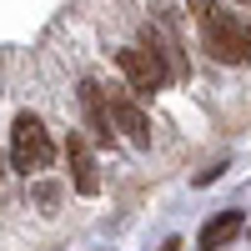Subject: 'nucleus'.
<instances>
[{
    "mask_svg": "<svg viewBox=\"0 0 251 251\" xmlns=\"http://www.w3.org/2000/svg\"><path fill=\"white\" fill-rule=\"evenodd\" d=\"M106 106H111V121H116L121 131H126V141H131L136 151H146V146H151V121L141 116V106H136L131 96H121V91L106 100Z\"/></svg>",
    "mask_w": 251,
    "mask_h": 251,
    "instance_id": "20e7f679",
    "label": "nucleus"
},
{
    "mask_svg": "<svg viewBox=\"0 0 251 251\" xmlns=\"http://www.w3.org/2000/svg\"><path fill=\"white\" fill-rule=\"evenodd\" d=\"M0 171H5V166H0Z\"/></svg>",
    "mask_w": 251,
    "mask_h": 251,
    "instance_id": "9d476101",
    "label": "nucleus"
},
{
    "mask_svg": "<svg viewBox=\"0 0 251 251\" xmlns=\"http://www.w3.org/2000/svg\"><path fill=\"white\" fill-rule=\"evenodd\" d=\"M66 161H71V181H75V191H80V196H96V191H100L96 156H91V146L80 141V136H71V141H66Z\"/></svg>",
    "mask_w": 251,
    "mask_h": 251,
    "instance_id": "423d86ee",
    "label": "nucleus"
},
{
    "mask_svg": "<svg viewBox=\"0 0 251 251\" xmlns=\"http://www.w3.org/2000/svg\"><path fill=\"white\" fill-rule=\"evenodd\" d=\"M116 66L126 75V86H131L136 96H151L161 91L166 80H171V66H166V55L156 46H131V50H116Z\"/></svg>",
    "mask_w": 251,
    "mask_h": 251,
    "instance_id": "7ed1b4c3",
    "label": "nucleus"
},
{
    "mask_svg": "<svg viewBox=\"0 0 251 251\" xmlns=\"http://www.w3.org/2000/svg\"><path fill=\"white\" fill-rule=\"evenodd\" d=\"M241 231H246V216H241V211H216L211 221L201 226V236H196V251H221V246H231Z\"/></svg>",
    "mask_w": 251,
    "mask_h": 251,
    "instance_id": "39448f33",
    "label": "nucleus"
},
{
    "mask_svg": "<svg viewBox=\"0 0 251 251\" xmlns=\"http://www.w3.org/2000/svg\"><path fill=\"white\" fill-rule=\"evenodd\" d=\"M161 251H181V241H166V246H161Z\"/></svg>",
    "mask_w": 251,
    "mask_h": 251,
    "instance_id": "6e6552de",
    "label": "nucleus"
},
{
    "mask_svg": "<svg viewBox=\"0 0 251 251\" xmlns=\"http://www.w3.org/2000/svg\"><path fill=\"white\" fill-rule=\"evenodd\" d=\"M186 10L196 15L201 40H206V50L216 60H226V66H251V25L246 20H236L221 0H186Z\"/></svg>",
    "mask_w": 251,
    "mask_h": 251,
    "instance_id": "f257e3e1",
    "label": "nucleus"
},
{
    "mask_svg": "<svg viewBox=\"0 0 251 251\" xmlns=\"http://www.w3.org/2000/svg\"><path fill=\"white\" fill-rule=\"evenodd\" d=\"M55 161V141L46 131V121L30 116V111H20L15 116V131H10V166L15 171H46V166Z\"/></svg>",
    "mask_w": 251,
    "mask_h": 251,
    "instance_id": "f03ea898",
    "label": "nucleus"
},
{
    "mask_svg": "<svg viewBox=\"0 0 251 251\" xmlns=\"http://www.w3.org/2000/svg\"><path fill=\"white\" fill-rule=\"evenodd\" d=\"M241 5H251V0H241Z\"/></svg>",
    "mask_w": 251,
    "mask_h": 251,
    "instance_id": "1a4fd4ad",
    "label": "nucleus"
},
{
    "mask_svg": "<svg viewBox=\"0 0 251 251\" xmlns=\"http://www.w3.org/2000/svg\"><path fill=\"white\" fill-rule=\"evenodd\" d=\"M80 106H86V121L100 146H111V106H106V91L96 80H80Z\"/></svg>",
    "mask_w": 251,
    "mask_h": 251,
    "instance_id": "0eeeda50",
    "label": "nucleus"
}]
</instances>
